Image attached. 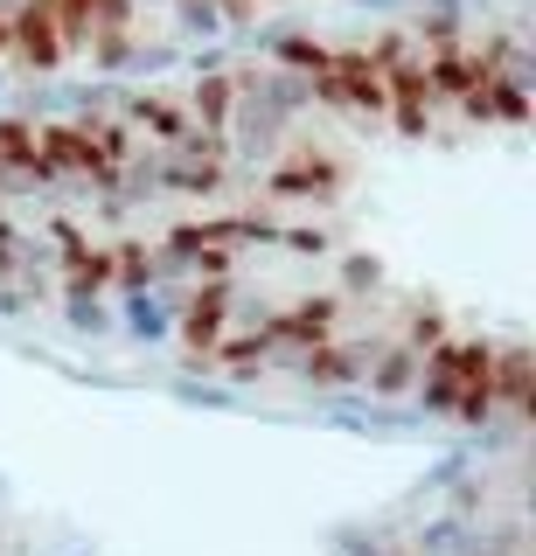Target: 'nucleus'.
I'll return each instance as SVG.
<instances>
[{"label": "nucleus", "instance_id": "7", "mask_svg": "<svg viewBox=\"0 0 536 556\" xmlns=\"http://www.w3.org/2000/svg\"><path fill=\"white\" fill-rule=\"evenodd\" d=\"M327 556H384V543H370V535L341 529V535H327Z\"/></svg>", "mask_w": 536, "mask_h": 556}, {"label": "nucleus", "instance_id": "6", "mask_svg": "<svg viewBox=\"0 0 536 556\" xmlns=\"http://www.w3.org/2000/svg\"><path fill=\"white\" fill-rule=\"evenodd\" d=\"M71 327H77V334H112L105 300H91V292H71Z\"/></svg>", "mask_w": 536, "mask_h": 556}, {"label": "nucleus", "instance_id": "9", "mask_svg": "<svg viewBox=\"0 0 536 556\" xmlns=\"http://www.w3.org/2000/svg\"><path fill=\"white\" fill-rule=\"evenodd\" d=\"M8 494H14V486H8V473H0V501H8Z\"/></svg>", "mask_w": 536, "mask_h": 556}, {"label": "nucleus", "instance_id": "3", "mask_svg": "<svg viewBox=\"0 0 536 556\" xmlns=\"http://www.w3.org/2000/svg\"><path fill=\"white\" fill-rule=\"evenodd\" d=\"M167 396H175V404H188V410H245L251 396L237 390V382H210V376H182V382H167Z\"/></svg>", "mask_w": 536, "mask_h": 556}, {"label": "nucleus", "instance_id": "5", "mask_svg": "<svg viewBox=\"0 0 536 556\" xmlns=\"http://www.w3.org/2000/svg\"><path fill=\"white\" fill-rule=\"evenodd\" d=\"M223 300H230L223 286H210V292H196V300H188V313H182V334L196 341V348H216V334H223Z\"/></svg>", "mask_w": 536, "mask_h": 556}, {"label": "nucleus", "instance_id": "1", "mask_svg": "<svg viewBox=\"0 0 536 556\" xmlns=\"http://www.w3.org/2000/svg\"><path fill=\"white\" fill-rule=\"evenodd\" d=\"M411 543H419V556H474L481 535H474V521H466V515H432Z\"/></svg>", "mask_w": 536, "mask_h": 556}, {"label": "nucleus", "instance_id": "10", "mask_svg": "<svg viewBox=\"0 0 536 556\" xmlns=\"http://www.w3.org/2000/svg\"><path fill=\"white\" fill-rule=\"evenodd\" d=\"M0 42H8V28H0Z\"/></svg>", "mask_w": 536, "mask_h": 556}, {"label": "nucleus", "instance_id": "8", "mask_svg": "<svg viewBox=\"0 0 536 556\" xmlns=\"http://www.w3.org/2000/svg\"><path fill=\"white\" fill-rule=\"evenodd\" d=\"M57 556H98V549L91 543H71V549H57Z\"/></svg>", "mask_w": 536, "mask_h": 556}, {"label": "nucleus", "instance_id": "4", "mask_svg": "<svg viewBox=\"0 0 536 556\" xmlns=\"http://www.w3.org/2000/svg\"><path fill=\"white\" fill-rule=\"evenodd\" d=\"M126 334L133 341H167L175 334V313H167L161 292H126Z\"/></svg>", "mask_w": 536, "mask_h": 556}, {"label": "nucleus", "instance_id": "2", "mask_svg": "<svg viewBox=\"0 0 536 556\" xmlns=\"http://www.w3.org/2000/svg\"><path fill=\"white\" fill-rule=\"evenodd\" d=\"M419 369H425V362H419V348H390V355L370 369V396H384V404H397L404 390H419Z\"/></svg>", "mask_w": 536, "mask_h": 556}]
</instances>
